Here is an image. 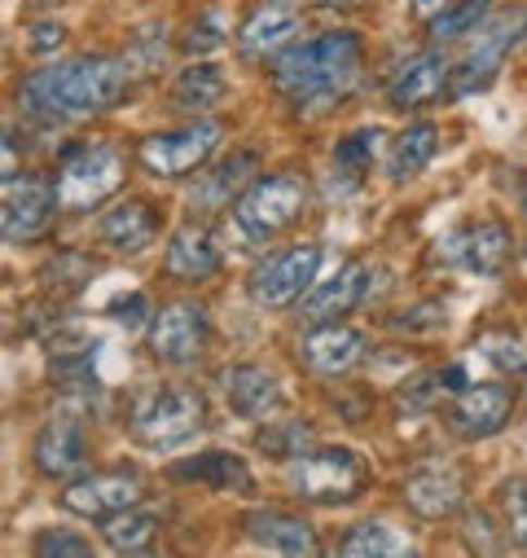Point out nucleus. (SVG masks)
Segmentation results:
<instances>
[{"label": "nucleus", "instance_id": "423d86ee", "mask_svg": "<svg viewBox=\"0 0 527 558\" xmlns=\"http://www.w3.org/2000/svg\"><path fill=\"white\" fill-rule=\"evenodd\" d=\"M123 177H127L123 150H114V146H106V142L75 146V150L62 159L58 181H53L58 207H66V211H88V207L106 203V198L123 185Z\"/></svg>", "mask_w": 527, "mask_h": 558}, {"label": "nucleus", "instance_id": "f257e3e1", "mask_svg": "<svg viewBox=\"0 0 527 558\" xmlns=\"http://www.w3.org/2000/svg\"><path fill=\"white\" fill-rule=\"evenodd\" d=\"M123 93H127V66L101 53L40 66L19 88L23 106L40 119H88L119 106Z\"/></svg>", "mask_w": 527, "mask_h": 558}, {"label": "nucleus", "instance_id": "2f4dec72", "mask_svg": "<svg viewBox=\"0 0 527 558\" xmlns=\"http://www.w3.org/2000/svg\"><path fill=\"white\" fill-rule=\"evenodd\" d=\"M488 10H492V0H457V5H449V10L431 23V40H436V45H449V40L470 36V32H483Z\"/></svg>", "mask_w": 527, "mask_h": 558}, {"label": "nucleus", "instance_id": "aec40b11", "mask_svg": "<svg viewBox=\"0 0 527 558\" xmlns=\"http://www.w3.org/2000/svg\"><path fill=\"white\" fill-rule=\"evenodd\" d=\"M360 356H365V335H360L356 326H343V322L312 326V330L299 339V361H304L312 374H321V378L347 374Z\"/></svg>", "mask_w": 527, "mask_h": 558}, {"label": "nucleus", "instance_id": "dca6fc26", "mask_svg": "<svg viewBox=\"0 0 527 558\" xmlns=\"http://www.w3.org/2000/svg\"><path fill=\"white\" fill-rule=\"evenodd\" d=\"M32 462L45 480H71L75 471H84L88 462V440H84V427L79 417H49V423L40 427L36 445H32Z\"/></svg>", "mask_w": 527, "mask_h": 558}, {"label": "nucleus", "instance_id": "bb28decb", "mask_svg": "<svg viewBox=\"0 0 527 558\" xmlns=\"http://www.w3.org/2000/svg\"><path fill=\"white\" fill-rule=\"evenodd\" d=\"M229 93V75L216 66V62H194L176 75L172 84V106L185 110V114H203L211 106H220Z\"/></svg>", "mask_w": 527, "mask_h": 558}, {"label": "nucleus", "instance_id": "f8f14e48", "mask_svg": "<svg viewBox=\"0 0 527 558\" xmlns=\"http://www.w3.org/2000/svg\"><path fill=\"white\" fill-rule=\"evenodd\" d=\"M453 88V66L440 49H427V53H414L401 62V71L391 75L387 84V101L395 110H422L431 101H440L444 93Z\"/></svg>", "mask_w": 527, "mask_h": 558}, {"label": "nucleus", "instance_id": "393cba45", "mask_svg": "<svg viewBox=\"0 0 527 558\" xmlns=\"http://www.w3.org/2000/svg\"><path fill=\"white\" fill-rule=\"evenodd\" d=\"M172 480H185V484H207V488H220V493H246L250 488V471L237 453H224V449H211V453H198V458H185L172 466Z\"/></svg>", "mask_w": 527, "mask_h": 558}, {"label": "nucleus", "instance_id": "a19ab883", "mask_svg": "<svg viewBox=\"0 0 527 558\" xmlns=\"http://www.w3.org/2000/svg\"><path fill=\"white\" fill-rule=\"evenodd\" d=\"M127 558H155V554H127Z\"/></svg>", "mask_w": 527, "mask_h": 558}, {"label": "nucleus", "instance_id": "1a4fd4ad", "mask_svg": "<svg viewBox=\"0 0 527 558\" xmlns=\"http://www.w3.org/2000/svg\"><path fill=\"white\" fill-rule=\"evenodd\" d=\"M142 497H146V484L132 466L93 471V475H79L62 488V506L79 519H114L123 510H137Z\"/></svg>", "mask_w": 527, "mask_h": 558}, {"label": "nucleus", "instance_id": "ea45409f", "mask_svg": "<svg viewBox=\"0 0 527 558\" xmlns=\"http://www.w3.org/2000/svg\"><path fill=\"white\" fill-rule=\"evenodd\" d=\"M444 10H449V0H414V14L427 19V23H436Z\"/></svg>", "mask_w": 527, "mask_h": 558}, {"label": "nucleus", "instance_id": "412c9836", "mask_svg": "<svg viewBox=\"0 0 527 558\" xmlns=\"http://www.w3.org/2000/svg\"><path fill=\"white\" fill-rule=\"evenodd\" d=\"M299 32V14L286 5V0H269L246 14V23L237 27V53L242 58H278L291 49Z\"/></svg>", "mask_w": 527, "mask_h": 558}, {"label": "nucleus", "instance_id": "cd10ccee", "mask_svg": "<svg viewBox=\"0 0 527 558\" xmlns=\"http://www.w3.org/2000/svg\"><path fill=\"white\" fill-rule=\"evenodd\" d=\"M339 558H418L414 545L387 523H356L339 541Z\"/></svg>", "mask_w": 527, "mask_h": 558}, {"label": "nucleus", "instance_id": "4be33fe9", "mask_svg": "<svg viewBox=\"0 0 527 558\" xmlns=\"http://www.w3.org/2000/svg\"><path fill=\"white\" fill-rule=\"evenodd\" d=\"M220 387H224V400L237 417H250V423H259V417H269L282 409V387L269 369L259 365H229L220 374Z\"/></svg>", "mask_w": 527, "mask_h": 558}, {"label": "nucleus", "instance_id": "e433bc0d", "mask_svg": "<svg viewBox=\"0 0 527 558\" xmlns=\"http://www.w3.org/2000/svg\"><path fill=\"white\" fill-rule=\"evenodd\" d=\"M483 356L497 361L505 374H523L527 369V352L518 348V339H488L483 343Z\"/></svg>", "mask_w": 527, "mask_h": 558}, {"label": "nucleus", "instance_id": "c756f323", "mask_svg": "<svg viewBox=\"0 0 527 558\" xmlns=\"http://www.w3.org/2000/svg\"><path fill=\"white\" fill-rule=\"evenodd\" d=\"M250 168H255V155H233V159H224L220 168H211V172L198 181V190H194L198 211H220V207H229L233 190L246 181ZM233 203H237V198H233Z\"/></svg>", "mask_w": 527, "mask_h": 558}, {"label": "nucleus", "instance_id": "9d476101", "mask_svg": "<svg viewBox=\"0 0 527 558\" xmlns=\"http://www.w3.org/2000/svg\"><path fill=\"white\" fill-rule=\"evenodd\" d=\"M207 348V308L194 300H172L150 322V352L168 365H189Z\"/></svg>", "mask_w": 527, "mask_h": 558}, {"label": "nucleus", "instance_id": "ddd939ff", "mask_svg": "<svg viewBox=\"0 0 527 558\" xmlns=\"http://www.w3.org/2000/svg\"><path fill=\"white\" fill-rule=\"evenodd\" d=\"M53 203H58V190L40 172L10 181L5 185V211H0L5 242H32V238H40L45 225H49V216H53Z\"/></svg>", "mask_w": 527, "mask_h": 558}, {"label": "nucleus", "instance_id": "f03ea898", "mask_svg": "<svg viewBox=\"0 0 527 558\" xmlns=\"http://www.w3.org/2000/svg\"><path fill=\"white\" fill-rule=\"evenodd\" d=\"M360 75V36L326 32L273 58V88L295 106H330Z\"/></svg>", "mask_w": 527, "mask_h": 558}, {"label": "nucleus", "instance_id": "4c0bfd02", "mask_svg": "<svg viewBox=\"0 0 527 558\" xmlns=\"http://www.w3.org/2000/svg\"><path fill=\"white\" fill-rule=\"evenodd\" d=\"M142 308H146V295H127V300H114L110 304L114 322H123V326H137L142 322Z\"/></svg>", "mask_w": 527, "mask_h": 558}, {"label": "nucleus", "instance_id": "7c9ffc66", "mask_svg": "<svg viewBox=\"0 0 527 558\" xmlns=\"http://www.w3.org/2000/svg\"><path fill=\"white\" fill-rule=\"evenodd\" d=\"M255 445H259L264 458H273V462H299L308 453V445H312V427L308 423H291V417L286 423H264Z\"/></svg>", "mask_w": 527, "mask_h": 558}, {"label": "nucleus", "instance_id": "7ed1b4c3", "mask_svg": "<svg viewBox=\"0 0 527 558\" xmlns=\"http://www.w3.org/2000/svg\"><path fill=\"white\" fill-rule=\"evenodd\" d=\"M304 211H308V185H304V177H291V172L259 177V181H250L237 194V203H233V229L246 238V246L250 242H269L278 233H286Z\"/></svg>", "mask_w": 527, "mask_h": 558}, {"label": "nucleus", "instance_id": "6ab92c4d", "mask_svg": "<svg viewBox=\"0 0 527 558\" xmlns=\"http://www.w3.org/2000/svg\"><path fill=\"white\" fill-rule=\"evenodd\" d=\"M246 536L269 549L278 558H321V545H317V532L299 519V514H286V510H250L242 519Z\"/></svg>", "mask_w": 527, "mask_h": 558}, {"label": "nucleus", "instance_id": "20e7f679", "mask_svg": "<svg viewBox=\"0 0 527 558\" xmlns=\"http://www.w3.org/2000/svg\"><path fill=\"white\" fill-rule=\"evenodd\" d=\"M369 488V462L347 445L308 449L291 466V493L312 506H347Z\"/></svg>", "mask_w": 527, "mask_h": 558}, {"label": "nucleus", "instance_id": "a878e982", "mask_svg": "<svg viewBox=\"0 0 527 558\" xmlns=\"http://www.w3.org/2000/svg\"><path fill=\"white\" fill-rule=\"evenodd\" d=\"M436 150H440V128H436V123H409V128L391 142V150H387V177H391V181L418 177V172L436 159Z\"/></svg>", "mask_w": 527, "mask_h": 558}, {"label": "nucleus", "instance_id": "58836bf2", "mask_svg": "<svg viewBox=\"0 0 527 558\" xmlns=\"http://www.w3.org/2000/svg\"><path fill=\"white\" fill-rule=\"evenodd\" d=\"M62 40H66V32H62L58 23H40L36 36H32V49H36V53H49V49H58Z\"/></svg>", "mask_w": 527, "mask_h": 558}, {"label": "nucleus", "instance_id": "f3484780", "mask_svg": "<svg viewBox=\"0 0 527 558\" xmlns=\"http://www.w3.org/2000/svg\"><path fill=\"white\" fill-rule=\"evenodd\" d=\"M365 291H369V268L360 259H347V264H339L334 277H326L321 287L308 291V300L299 304V317L308 326H330L343 313H352L365 300Z\"/></svg>", "mask_w": 527, "mask_h": 558}, {"label": "nucleus", "instance_id": "79ce46f5", "mask_svg": "<svg viewBox=\"0 0 527 558\" xmlns=\"http://www.w3.org/2000/svg\"><path fill=\"white\" fill-rule=\"evenodd\" d=\"M523 211H527V185H523Z\"/></svg>", "mask_w": 527, "mask_h": 558}, {"label": "nucleus", "instance_id": "9b49d317", "mask_svg": "<svg viewBox=\"0 0 527 558\" xmlns=\"http://www.w3.org/2000/svg\"><path fill=\"white\" fill-rule=\"evenodd\" d=\"M514 409V387L510 383H479L457 391V400L449 404V432L462 440H488L505 427V417Z\"/></svg>", "mask_w": 527, "mask_h": 558}, {"label": "nucleus", "instance_id": "c9c22d12", "mask_svg": "<svg viewBox=\"0 0 527 558\" xmlns=\"http://www.w3.org/2000/svg\"><path fill=\"white\" fill-rule=\"evenodd\" d=\"M373 150H378V132H373V128H360V132H347L343 142H339L334 163L347 168V172H356V168H369Z\"/></svg>", "mask_w": 527, "mask_h": 558}, {"label": "nucleus", "instance_id": "6e6552de", "mask_svg": "<svg viewBox=\"0 0 527 558\" xmlns=\"http://www.w3.org/2000/svg\"><path fill=\"white\" fill-rule=\"evenodd\" d=\"M224 128L216 119H194L189 128H176V132H155L137 146V163L150 172V177H189L194 168H203L216 146H220Z\"/></svg>", "mask_w": 527, "mask_h": 558}, {"label": "nucleus", "instance_id": "c85d7f7f", "mask_svg": "<svg viewBox=\"0 0 527 558\" xmlns=\"http://www.w3.org/2000/svg\"><path fill=\"white\" fill-rule=\"evenodd\" d=\"M159 523L163 519L155 510H123V514L101 523V536H106L110 549H119L127 558V554H146L150 549V541L159 536Z\"/></svg>", "mask_w": 527, "mask_h": 558}, {"label": "nucleus", "instance_id": "39448f33", "mask_svg": "<svg viewBox=\"0 0 527 558\" xmlns=\"http://www.w3.org/2000/svg\"><path fill=\"white\" fill-rule=\"evenodd\" d=\"M127 427L146 449H176L207 427V400L194 387H159L137 400Z\"/></svg>", "mask_w": 527, "mask_h": 558}, {"label": "nucleus", "instance_id": "b1692460", "mask_svg": "<svg viewBox=\"0 0 527 558\" xmlns=\"http://www.w3.org/2000/svg\"><path fill=\"white\" fill-rule=\"evenodd\" d=\"M163 268H168L172 282H207V277L220 272V251L203 225H181L168 242Z\"/></svg>", "mask_w": 527, "mask_h": 558}, {"label": "nucleus", "instance_id": "72a5a7b5", "mask_svg": "<svg viewBox=\"0 0 527 558\" xmlns=\"http://www.w3.org/2000/svg\"><path fill=\"white\" fill-rule=\"evenodd\" d=\"M32 554L36 558H93V545L71 527H45V532H36Z\"/></svg>", "mask_w": 527, "mask_h": 558}, {"label": "nucleus", "instance_id": "a211bd4d", "mask_svg": "<svg viewBox=\"0 0 527 558\" xmlns=\"http://www.w3.org/2000/svg\"><path fill=\"white\" fill-rule=\"evenodd\" d=\"M159 211L146 198H123L97 220V242L114 255H142L159 238Z\"/></svg>", "mask_w": 527, "mask_h": 558}, {"label": "nucleus", "instance_id": "0eeeda50", "mask_svg": "<svg viewBox=\"0 0 527 558\" xmlns=\"http://www.w3.org/2000/svg\"><path fill=\"white\" fill-rule=\"evenodd\" d=\"M317 268H321V246L299 242V246H286V251L269 255L264 264H255L246 291L259 308H291L312 291Z\"/></svg>", "mask_w": 527, "mask_h": 558}, {"label": "nucleus", "instance_id": "5701e85b", "mask_svg": "<svg viewBox=\"0 0 527 558\" xmlns=\"http://www.w3.org/2000/svg\"><path fill=\"white\" fill-rule=\"evenodd\" d=\"M518 23H523V19H514V23H497V27H483V32H479V40H475L470 53L462 58V66H453V97H466V93L483 88V84L497 75L505 49L518 40V32H514Z\"/></svg>", "mask_w": 527, "mask_h": 558}, {"label": "nucleus", "instance_id": "f704fd0d", "mask_svg": "<svg viewBox=\"0 0 527 558\" xmlns=\"http://www.w3.org/2000/svg\"><path fill=\"white\" fill-rule=\"evenodd\" d=\"M229 19L220 14V10H203L194 23H189V32H185V49L189 53H211V49H220L229 36Z\"/></svg>", "mask_w": 527, "mask_h": 558}, {"label": "nucleus", "instance_id": "37998d69", "mask_svg": "<svg viewBox=\"0 0 527 558\" xmlns=\"http://www.w3.org/2000/svg\"><path fill=\"white\" fill-rule=\"evenodd\" d=\"M523 251H527V242H523Z\"/></svg>", "mask_w": 527, "mask_h": 558}, {"label": "nucleus", "instance_id": "4468645a", "mask_svg": "<svg viewBox=\"0 0 527 558\" xmlns=\"http://www.w3.org/2000/svg\"><path fill=\"white\" fill-rule=\"evenodd\" d=\"M510 229L501 225V220H479V225H470V229H462V233H449L444 238V246H440V255L449 259V264H457V268H466V272H479V277H501V268H505V259H510Z\"/></svg>", "mask_w": 527, "mask_h": 558}, {"label": "nucleus", "instance_id": "2eb2a0df", "mask_svg": "<svg viewBox=\"0 0 527 558\" xmlns=\"http://www.w3.org/2000/svg\"><path fill=\"white\" fill-rule=\"evenodd\" d=\"M466 475L453 462H422L405 475V506L422 519H444L462 506Z\"/></svg>", "mask_w": 527, "mask_h": 558}, {"label": "nucleus", "instance_id": "473e14b6", "mask_svg": "<svg viewBox=\"0 0 527 558\" xmlns=\"http://www.w3.org/2000/svg\"><path fill=\"white\" fill-rule=\"evenodd\" d=\"M497 501H501V519H505L501 527H505V536L527 549V484L523 480H505L501 493H497Z\"/></svg>", "mask_w": 527, "mask_h": 558}]
</instances>
